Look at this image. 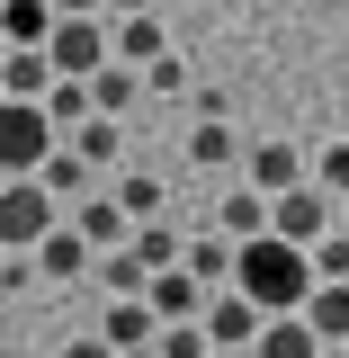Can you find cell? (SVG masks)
Masks as SVG:
<instances>
[{
    "label": "cell",
    "mask_w": 349,
    "mask_h": 358,
    "mask_svg": "<svg viewBox=\"0 0 349 358\" xmlns=\"http://www.w3.org/2000/svg\"><path fill=\"white\" fill-rule=\"evenodd\" d=\"M233 287H242L251 305H269V313H305V296L322 278H313V251H296L287 233H260V242L233 251Z\"/></svg>",
    "instance_id": "6da1fadb"
},
{
    "label": "cell",
    "mask_w": 349,
    "mask_h": 358,
    "mask_svg": "<svg viewBox=\"0 0 349 358\" xmlns=\"http://www.w3.org/2000/svg\"><path fill=\"white\" fill-rule=\"evenodd\" d=\"M54 152H63L54 108H45V99H0V171H9V179H36Z\"/></svg>",
    "instance_id": "7a4b0ae2"
},
{
    "label": "cell",
    "mask_w": 349,
    "mask_h": 358,
    "mask_svg": "<svg viewBox=\"0 0 349 358\" xmlns=\"http://www.w3.org/2000/svg\"><path fill=\"white\" fill-rule=\"evenodd\" d=\"M54 224H63V197L45 179H9L0 188V251H36Z\"/></svg>",
    "instance_id": "3957f363"
},
{
    "label": "cell",
    "mask_w": 349,
    "mask_h": 358,
    "mask_svg": "<svg viewBox=\"0 0 349 358\" xmlns=\"http://www.w3.org/2000/svg\"><path fill=\"white\" fill-rule=\"evenodd\" d=\"M45 54H54L63 81H90V72L117 63V27H108V18H63V27L45 36Z\"/></svg>",
    "instance_id": "277c9868"
},
{
    "label": "cell",
    "mask_w": 349,
    "mask_h": 358,
    "mask_svg": "<svg viewBox=\"0 0 349 358\" xmlns=\"http://www.w3.org/2000/svg\"><path fill=\"white\" fill-rule=\"evenodd\" d=\"M269 233H287L296 251H313L322 233H341V197H332L322 179H305V188H287V197H278V224H269Z\"/></svg>",
    "instance_id": "5b68a950"
},
{
    "label": "cell",
    "mask_w": 349,
    "mask_h": 358,
    "mask_svg": "<svg viewBox=\"0 0 349 358\" xmlns=\"http://www.w3.org/2000/svg\"><path fill=\"white\" fill-rule=\"evenodd\" d=\"M206 331H215V350H260L269 305H251L242 287H215V296H206Z\"/></svg>",
    "instance_id": "8992f818"
},
{
    "label": "cell",
    "mask_w": 349,
    "mask_h": 358,
    "mask_svg": "<svg viewBox=\"0 0 349 358\" xmlns=\"http://www.w3.org/2000/svg\"><path fill=\"white\" fill-rule=\"evenodd\" d=\"M90 331H99L108 350H152V341H162V313L143 305V296H108V305H99V322H90Z\"/></svg>",
    "instance_id": "52a82bcc"
},
{
    "label": "cell",
    "mask_w": 349,
    "mask_h": 358,
    "mask_svg": "<svg viewBox=\"0 0 349 358\" xmlns=\"http://www.w3.org/2000/svg\"><path fill=\"white\" fill-rule=\"evenodd\" d=\"M206 278H188V268H152V287H143V305L162 313V322H206Z\"/></svg>",
    "instance_id": "ba28073f"
},
{
    "label": "cell",
    "mask_w": 349,
    "mask_h": 358,
    "mask_svg": "<svg viewBox=\"0 0 349 358\" xmlns=\"http://www.w3.org/2000/svg\"><path fill=\"white\" fill-rule=\"evenodd\" d=\"M242 179L260 188V197H287V188H305L313 162L296 152V143H251V162H242Z\"/></svg>",
    "instance_id": "9c48e42d"
},
{
    "label": "cell",
    "mask_w": 349,
    "mask_h": 358,
    "mask_svg": "<svg viewBox=\"0 0 349 358\" xmlns=\"http://www.w3.org/2000/svg\"><path fill=\"white\" fill-rule=\"evenodd\" d=\"M269 224H278V197H260L251 179H242V188H224V206H215V233H224V242H260Z\"/></svg>",
    "instance_id": "30bf717a"
},
{
    "label": "cell",
    "mask_w": 349,
    "mask_h": 358,
    "mask_svg": "<svg viewBox=\"0 0 349 358\" xmlns=\"http://www.w3.org/2000/svg\"><path fill=\"white\" fill-rule=\"evenodd\" d=\"M72 224L90 233V251H126V242H134V215L117 206V188H90L81 206H72Z\"/></svg>",
    "instance_id": "8fae6325"
},
{
    "label": "cell",
    "mask_w": 349,
    "mask_h": 358,
    "mask_svg": "<svg viewBox=\"0 0 349 358\" xmlns=\"http://www.w3.org/2000/svg\"><path fill=\"white\" fill-rule=\"evenodd\" d=\"M90 260H99V251H90V233H81L72 215H63V224H54V233L36 242V268L54 278V287H72V278H90Z\"/></svg>",
    "instance_id": "7c38bea8"
},
{
    "label": "cell",
    "mask_w": 349,
    "mask_h": 358,
    "mask_svg": "<svg viewBox=\"0 0 349 358\" xmlns=\"http://www.w3.org/2000/svg\"><path fill=\"white\" fill-rule=\"evenodd\" d=\"M54 81H63V72H54L45 45H9V63H0V99H45Z\"/></svg>",
    "instance_id": "4fadbf2b"
},
{
    "label": "cell",
    "mask_w": 349,
    "mask_h": 358,
    "mask_svg": "<svg viewBox=\"0 0 349 358\" xmlns=\"http://www.w3.org/2000/svg\"><path fill=\"white\" fill-rule=\"evenodd\" d=\"M63 143H72V152H81L99 179H117V162H126V126H117V117H81Z\"/></svg>",
    "instance_id": "5bb4252c"
},
{
    "label": "cell",
    "mask_w": 349,
    "mask_h": 358,
    "mask_svg": "<svg viewBox=\"0 0 349 358\" xmlns=\"http://www.w3.org/2000/svg\"><path fill=\"white\" fill-rule=\"evenodd\" d=\"M188 162H197V171H242L251 152L233 143V117H197V126H188Z\"/></svg>",
    "instance_id": "9a60e30c"
},
{
    "label": "cell",
    "mask_w": 349,
    "mask_h": 358,
    "mask_svg": "<svg viewBox=\"0 0 349 358\" xmlns=\"http://www.w3.org/2000/svg\"><path fill=\"white\" fill-rule=\"evenodd\" d=\"M332 341L313 331L305 313H269V331H260V358H322Z\"/></svg>",
    "instance_id": "2e32d148"
},
{
    "label": "cell",
    "mask_w": 349,
    "mask_h": 358,
    "mask_svg": "<svg viewBox=\"0 0 349 358\" xmlns=\"http://www.w3.org/2000/svg\"><path fill=\"white\" fill-rule=\"evenodd\" d=\"M54 27H63L54 0H0V36H9V45H45Z\"/></svg>",
    "instance_id": "e0dca14e"
},
{
    "label": "cell",
    "mask_w": 349,
    "mask_h": 358,
    "mask_svg": "<svg viewBox=\"0 0 349 358\" xmlns=\"http://www.w3.org/2000/svg\"><path fill=\"white\" fill-rule=\"evenodd\" d=\"M134 99H143V72H134V63H108V72H90V108H99V117H126Z\"/></svg>",
    "instance_id": "ac0fdd59"
},
{
    "label": "cell",
    "mask_w": 349,
    "mask_h": 358,
    "mask_svg": "<svg viewBox=\"0 0 349 358\" xmlns=\"http://www.w3.org/2000/svg\"><path fill=\"white\" fill-rule=\"evenodd\" d=\"M45 188H54V197H63V215H72V206H81V197H90V188H99V171H90V162H81V152H72V143H63V152H54V162H45Z\"/></svg>",
    "instance_id": "d6986e66"
},
{
    "label": "cell",
    "mask_w": 349,
    "mask_h": 358,
    "mask_svg": "<svg viewBox=\"0 0 349 358\" xmlns=\"http://www.w3.org/2000/svg\"><path fill=\"white\" fill-rule=\"evenodd\" d=\"M305 322L322 331V341H349V278H322L305 296Z\"/></svg>",
    "instance_id": "ffe728a7"
},
{
    "label": "cell",
    "mask_w": 349,
    "mask_h": 358,
    "mask_svg": "<svg viewBox=\"0 0 349 358\" xmlns=\"http://www.w3.org/2000/svg\"><path fill=\"white\" fill-rule=\"evenodd\" d=\"M162 54H171V45H162V18H152V9H143V18H117V63L143 72V63H162Z\"/></svg>",
    "instance_id": "44dd1931"
},
{
    "label": "cell",
    "mask_w": 349,
    "mask_h": 358,
    "mask_svg": "<svg viewBox=\"0 0 349 358\" xmlns=\"http://www.w3.org/2000/svg\"><path fill=\"white\" fill-rule=\"evenodd\" d=\"M99 287H108V296H143V287H152V260H143V251H99Z\"/></svg>",
    "instance_id": "7402d4cb"
},
{
    "label": "cell",
    "mask_w": 349,
    "mask_h": 358,
    "mask_svg": "<svg viewBox=\"0 0 349 358\" xmlns=\"http://www.w3.org/2000/svg\"><path fill=\"white\" fill-rule=\"evenodd\" d=\"M233 251H242V242H188V251H179V268H188V278H206V287H233Z\"/></svg>",
    "instance_id": "603a6c76"
},
{
    "label": "cell",
    "mask_w": 349,
    "mask_h": 358,
    "mask_svg": "<svg viewBox=\"0 0 349 358\" xmlns=\"http://www.w3.org/2000/svg\"><path fill=\"white\" fill-rule=\"evenodd\" d=\"M152 350H162V358H215V331H206V322H162Z\"/></svg>",
    "instance_id": "cb8c5ba5"
},
{
    "label": "cell",
    "mask_w": 349,
    "mask_h": 358,
    "mask_svg": "<svg viewBox=\"0 0 349 358\" xmlns=\"http://www.w3.org/2000/svg\"><path fill=\"white\" fill-rule=\"evenodd\" d=\"M134 251H143V260H152V268H179V251H188V242H179L171 224L152 215V224H134Z\"/></svg>",
    "instance_id": "d4e9b609"
},
{
    "label": "cell",
    "mask_w": 349,
    "mask_h": 358,
    "mask_svg": "<svg viewBox=\"0 0 349 358\" xmlns=\"http://www.w3.org/2000/svg\"><path fill=\"white\" fill-rule=\"evenodd\" d=\"M45 108H54V126H63V134L81 126V117H99V108H90V81H54V90H45Z\"/></svg>",
    "instance_id": "484cf974"
},
{
    "label": "cell",
    "mask_w": 349,
    "mask_h": 358,
    "mask_svg": "<svg viewBox=\"0 0 349 358\" xmlns=\"http://www.w3.org/2000/svg\"><path fill=\"white\" fill-rule=\"evenodd\" d=\"M108 188H117V206H126L134 224H152V215H162V179H108Z\"/></svg>",
    "instance_id": "4316f807"
},
{
    "label": "cell",
    "mask_w": 349,
    "mask_h": 358,
    "mask_svg": "<svg viewBox=\"0 0 349 358\" xmlns=\"http://www.w3.org/2000/svg\"><path fill=\"white\" fill-rule=\"evenodd\" d=\"M143 90H152V99H188V63H179V54H162V63H143Z\"/></svg>",
    "instance_id": "83f0119b"
},
{
    "label": "cell",
    "mask_w": 349,
    "mask_h": 358,
    "mask_svg": "<svg viewBox=\"0 0 349 358\" xmlns=\"http://www.w3.org/2000/svg\"><path fill=\"white\" fill-rule=\"evenodd\" d=\"M313 278H349V224H341V233H322V242H313Z\"/></svg>",
    "instance_id": "f1b7e54d"
},
{
    "label": "cell",
    "mask_w": 349,
    "mask_h": 358,
    "mask_svg": "<svg viewBox=\"0 0 349 358\" xmlns=\"http://www.w3.org/2000/svg\"><path fill=\"white\" fill-rule=\"evenodd\" d=\"M313 179H322L332 197H349V143H332V152H313Z\"/></svg>",
    "instance_id": "f546056e"
},
{
    "label": "cell",
    "mask_w": 349,
    "mask_h": 358,
    "mask_svg": "<svg viewBox=\"0 0 349 358\" xmlns=\"http://www.w3.org/2000/svg\"><path fill=\"white\" fill-rule=\"evenodd\" d=\"M45 268H36V251H9V260H0V296H18V287H36Z\"/></svg>",
    "instance_id": "4dcf8cb0"
},
{
    "label": "cell",
    "mask_w": 349,
    "mask_h": 358,
    "mask_svg": "<svg viewBox=\"0 0 349 358\" xmlns=\"http://www.w3.org/2000/svg\"><path fill=\"white\" fill-rule=\"evenodd\" d=\"M63 358H126V350H108L99 331H72V341H63Z\"/></svg>",
    "instance_id": "1f68e13d"
},
{
    "label": "cell",
    "mask_w": 349,
    "mask_h": 358,
    "mask_svg": "<svg viewBox=\"0 0 349 358\" xmlns=\"http://www.w3.org/2000/svg\"><path fill=\"white\" fill-rule=\"evenodd\" d=\"M63 18H108V0H54Z\"/></svg>",
    "instance_id": "d6a6232c"
},
{
    "label": "cell",
    "mask_w": 349,
    "mask_h": 358,
    "mask_svg": "<svg viewBox=\"0 0 349 358\" xmlns=\"http://www.w3.org/2000/svg\"><path fill=\"white\" fill-rule=\"evenodd\" d=\"M143 9H152V0H108V18H143Z\"/></svg>",
    "instance_id": "836d02e7"
},
{
    "label": "cell",
    "mask_w": 349,
    "mask_h": 358,
    "mask_svg": "<svg viewBox=\"0 0 349 358\" xmlns=\"http://www.w3.org/2000/svg\"><path fill=\"white\" fill-rule=\"evenodd\" d=\"M215 358H260V350H215Z\"/></svg>",
    "instance_id": "e575fe53"
},
{
    "label": "cell",
    "mask_w": 349,
    "mask_h": 358,
    "mask_svg": "<svg viewBox=\"0 0 349 358\" xmlns=\"http://www.w3.org/2000/svg\"><path fill=\"white\" fill-rule=\"evenodd\" d=\"M126 358H162V350H126Z\"/></svg>",
    "instance_id": "d590c367"
},
{
    "label": "cell",
    "mask_w": 349,
    "mask_h": 358,
    "mask_svg": "<svg viewBox=\"0 0 349 358\" xmlns=\"http://www.w3.org/2000/svg\"><path fill=\"white\" fill-rule=\"evenodd\" d=\"M0 63H9V36H0Z\"/></svg>",
    "instance_id": "8d00e7d4"
},
{
    "label": "cell",
    "mask_w": 349,
    "mask_h": 358,
    "mask_svg": "<svg viewBox=\"0 0 349 358\" xmlns=\"http://www.w3.org/2000/svg\"><path fill=\"white\" fill-rule=\"evenodd\" d=\"M341 224H349V197H341Z\"/></svg>",
    "instance_id": "74e56055"
},
{
    "label": "cell",
    "mask_w": 349,
    "mask_h": 358,
    "mask_svg": "<svg viewBox=\"0 0 349 358\" xmlns=\"http://www.w3.org/2000/svg\"><path fill=\"white\" fill-rule=\"evenodd\" d=\"M0 188H9V171H0Z\"/></svg>",
    "instance_id": "f35d334b"
},
{
    "label": "cell",
    "mask_w": 349,
    "mask_h": 358,
    "mask_svg": "<svg viewBox=\"0 0 349 358\" xmlns=\"http://www.w3.org/2000/svg\"><path fill=\"white\" fill-rule=\"evenodd\" d=\"M341 350H349V341H341Z\"/></svg>",
    "instance_id": "ab89813d"
}]
</instances>
